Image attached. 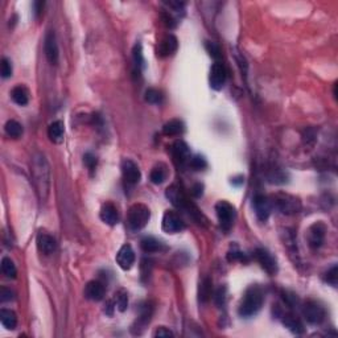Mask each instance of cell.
<instances>
[{"label":"cell","mask_w":338,"mask_h":338,"mask_svg":"<svg viewBox=\"0 0 338 338\" xmlns=\"http://www.w3.org/2000/svg\"><path fill=\"white\" fill-rule=\"evenodd\" d=\"M14 298V291H11L9 288H5V287H1V289H0V300H1V303H8V301H12Z\"/></svg>","instance_id":"f35d334b"},{"label":"cell","mask_w":338,"mask_h":338,"mask_svg":"<svg viewBox=\"0 0 338 338\" xmlns=\"http://www.w3.org/2000/svg\"><path fill=\"white\" fill-rule=\"evenodd\" d=\"M211 280L210 279H204L202 280V283L200 284V292H198V295H200V301H202V303H206L208 300L210 298V296H211Z\"/></svg>","instance_id":"4dcf8cb0"},{"label":"cell","mask_w":338,"mask_h":338,"mask_svg":"<svg viewBox=\"0 0 338 338\" xmlns=\"http://www.w3.org/2000/svg\"><path fill=\"white\" fill-rule=\"evenodd\" d=\"M215 211H217L221 229L223 232H230L236 217L235 208L232 204H229L227 201H219L218 204L215 205Z\"/></svg>","instance_id":"8992f818"},{"label":"cell","mask_w":338,"mask_h":338,"mask_svg":"<svg viewBox=\"0 0 338 338\" xmlns=\"http://www.w3.org/2000/svg\"><path fill=\"white\" fill-rule=\"evenodd\" d=\"M4 129L5 134L12 139H19L22 135V126L19 123L18 120H8V122L5 123Z\"/></svg>","instance_id":"83f0119b"},{"label":"cell","mask_w":338,"mask_h":338,"mask_svg":"<svg viewBox=\"0 0 338 338\" xmlns=\"http://www.w3.org/2000/svg\"><path fill=\"white\" fill-rule=\"evenodd\" d=\"M0 321H1V324H3L5 329L8 330L16 329V326H18V316L11 309H4L3 308L0 311Z\"/></svg>","instance_id":"cb8c5ba5"},{"label":"cell","mask_w":338,"mask_h":338,"mask_svg":"<svg viewBox=\"0 0 338 338\" xmlns=\"http://www.w3.org/2000/svg\"><path fill=\"white\" fill-rule=\"evenodd\" d=\"M114 305H115L114 301H108V303H107V307L105 308V312H106L108 316H112V313H114V308H115Z\"/></svg>","instance_id":"bcb514c9"},{"label":"cell","mask_w":338,"mask_h":338,"mask_svg":"<svg viewBox=\"0 0 338 338\" xmlns=\"http://www.w3.org/2000/svg\"><path fill=\"white\" fill-rule=\"evenodd\" d=\"M99 215H101V219H102L103 222L107 223V225H110V226H115L116 223L119 222V214H118V209H116L115 206H114L111 202H107V204L103 205Z\"/></svg>","instance_id":"d6986e66"},{"label":"cell","mask_w":338,"mask_h":338,"mask_svg":"<svg viewBox=\"0 0 338 338\" xmlns=\"http://www.w3.org/2000/svg\"><path fill=\"white\" fill-rule=\"evenodd\" d=\"M227 78V71L226 67L221 61H215L213 63V66L210 69V76H209V82L210 87L214 90H222L225 84H226Z\"/></svg>","instance_id":"ba28073f"},{"label":"cell","mask_w":338,"mask_h":338,"mask_svg":"<svg viewBox=\"0 0 338 338\" xmlns=\"http://www.w3.org/2000/svg\"><path fill=\"white\" fill-rule=\"evenodd\" d=\"M11 97H12V101L19 106H25V105H28V101H29L28 91L22 86L14 87L12 91H11Z\"/></svg>","instance_id":"4316f807"},{"label":"cell","mask_w":338,"mask_h":338,"mask_svg":"<svg viewBox=\"0 0 338 338\" xmlns=\"http://www.w3.org/2000/svg\"><path fill=\"white\" fill-rule=\"evenodd\" d=\"M84 164H86V167L89 168L90 172H94V169L97 167V157L94 155H91V153H86V155L84 156Z\"/></svg>","instance_id":"ab89813d"},{"label":"cell","mask_w":338,"mask_h":338,"mask_svg":"<svg viewBox=\"0 0 338 338\" xmlns=\"http://www.w3.org/2000/svg\"><path fill=\"white\" fill-rule=\"evenodd\" d=\"M254 256L256 259V262L262 266L264 271L270 274V275H275L277 272V263L276 259L272 256V254L266 249H256L254 253Z\"/></svg>","instance_id":"8fae6325"},{"label":"cell","mask_w":338,"mask_h":338,"mask_svg":"<svg viewBox=\"0 0 338 338\" xmlns=\"http://www.w3.org/2000/svg\"><path fill=\"white\" fill-rule=\"evenodd\" d=\"M31 176L36 193L40 201H45L50 190V169L45 156L36 152L31 157Z\"/></svg>","instance_id":"6da1fadb"},{"label":"cell","mask_w":338,"mask_h":338,"mask_svg":"<svg viewBox=\"0 0 338 338\" xmlns=\"http://www.w3.org/2000/svg\"><path fill=\"white\" fill-rule=\"evenodd\" d=\"M283 324L285 325V328H288L295 334H301L304 332L303 322L294 315H284L283 316Z\"/></svg>","instance_id":"484cf974"},{"label":"cell","mask_w":338,"mask_h":338,"mask_svg":"<svg viewBox=\"0 0 338 338\" xmlns=\"http://www.w3.org/2000/svg\"><path fill=\"white\" fill-rule=\"evenodd\" d=\"M337 280H338V267L337 266H333V267L328 270V272L325 274V281L329 283L330 285L333 287H337Z\"/></svg>","instance_id":"d590c367"},{"label":"cell","mask_w":338,"mask_h":338,"mask_svg":"<svg viewBox=\"0 0 338 338\" xmlns=\"http://www.w3.org/2000/svg\"><path fill=\"white\" fill-rule=\"evenodd\" d=\"M1 272H3L5 275V277H8V279H15L16 275H18L16 266H15V263L9 258L1 259Z\"/></svg>","instance_id":"f1b7e54d"},{"label":"cell","mask_w":338,"mask_h":338,"mask_svg":"<svg viewBox=\"0 0 338 338\" xmlns=\"http://www.w3.org/2000/svg\"><path fill=\"white\" fill-rule=\"evenodd\" d=\"M227 259H229L230 262H235V260H239V262L242 263L249 262L247 255H246L245 253L239 251V250H232V251H230V253L227 254Z\"/></svg>","instance_id":"8d00e7d4"},{"label":"cell","mask_w":338,"mask_h":338,"mask_svg":"<svg viewBox=\"0 0 338 338\" xmlns=\"http://www.w3.org/2000/svg\"><path fill=\"white\" fill-rule=\"evenodd\" d=\"M0 71H1V77L3 78H8V77L12 76V63H11L8 58H1Z\"/></svg>","instance_id":"74e56055"},{"label":"cell","mask_w":338,"mask_h":338,"mask_svg":"<svg viewBox=\"0 0 338 338\" xmlns=\"http://www.w3.org/2000/svg\"><path fill=\"white\" fill-rule=\"evenodd\" d=\"M206 49H208V52H209V54L213 58H219V56H221V50H219V46L217 44H214V42H206Z\"/></svg>","instance_id":"b9f144b4"},{"label":"cell","mask_w":338,"mask_h":338,"mask_svg":"<svg viewBox=\"0 0 338 338\" xmlns=\"http://www.w3.org/2000/svg\"><path fill=\"white\" fill-rule=\"evenodd\" d=\"M303 316L309 324L318 325L325 320L326 312H325V308L320 305L317 301L309 300V301L304 304Z\"/></svg>","instance_id":"52a82bcc"},{"label":"cell","mask_w":338,"mask_h":338,"mask_svg":"<svg viewBox=\"0 0 338 338\" xmlns=\"http://www.w3.org/2000/svg\"><path fill=\"white\" fill-rule=\"evenodd\" d=\"M174 334L172 330H169L168 328H165V326H160V328H157V329L155 330V333H153V337H159V338H167V337H173Z\"/></svg>","instance_id":"60d3db41"},{"label":"cell","mask_w":338,"mask_h":338,"mask_svg":"<svg viewBox=\"0 0 338 338\" xmlns=\"http://www.w3.org/2000/svg\"><path fill=\"white\" fill-rule=\"evenodd\" d=\"M232 183L234 184V185H242V184L245 183V177H242V176H239V177L232 178Z\"/></svg>","instance_id":"7dc6e473"},{"label":"cell","mask_w":338,"mask_h":338,"mask_svg":"<svg viewBox=\"0 0 338 338\" xmlns=\"http://www.w3.org/2000/svg\"><path fill=\"white\" fill-rule=\"evenodd\" d=\"M122 173H123V178L128 185H136L142 178V173L140 169L132 160H123L122 163Z\"/></svg>","instance_id":"5bb4252c"},{"label":"cell","mask_w":338,"mask_h":338,"mask_svg":"<svg viewBox=\"0 0 338 338\" xmlns=\"http://www.w3.org/2000/svg\"><path fill=\"white\" fill-rule=\"evenodd\" d=\"M225 295H226V289L225 288H219L218 291H217V294H215V301H217L218 305L225 303Z\"/></svg>","instance_id":"ee69618b"},{"label":"cell","mask_w":338,"mask_h":338,"mask_svg":"<svg viewBox=\"0 0 338 338\" xmlns=\"http://www.w3.org/2000/svg\"><path fill=\"white\" fill-rule=\"evenodd\" d=\"M272 206H275L281 214L285 215H292V214H297L301 210V201L297 197L292 196V194H287V193H279L274 197Z\"/></svg>","instance_id":"5b68a950"},{"label":"cell","mask_w":338,"mask_h":338,"mask_svg":"<svg viewBox=\"0 0 338 338\" xmlns=\"http://www.w3.org/2000/svg\"><path fill=\"white\" fill-rule=\"evenodd\" d=\"M263 303H264V296H263L262 289L253 285L246 291L245 296L240 300L238 313L242 317L255 316L262 309Z\"/></svg>","instance_id":"7a4b0ae2"},{"label":"cell","mask_w":338,"mask_h":338,"mask_svg":"<svg viewBox=\"0 0 338 338\" xmlns=\"http://www.w3.org/2000/svg\"><path fill=\"white\" fill-rule=\"evenodd\" d=\"M161 227H163V232H168V234H176V232H183L185 229V223L177 213L174 211H165L164 215H163V222H161Z\"/></svg>","instance_id":"9c48e42d"},{"label":"cell","mask_w":338,"mask_h":338,"mask_svg":"<svg viewBox=\"0 0 338 338\" xmlns=\"http://www.w3.org/2000/svg\"><path fill=\"white\" fill-rule=\"evenodd\" d=\"M191 194L196 197V198L202 196V194H204V185H202V184H196V185H193V188H191Z\"/></svg>","instance_id":"7bdbcfd3"},{"label":"cell","mask_w":338,"mask_h":338,"mask_svg":"<svg viewBox=\"0 0 338 338\" xmlns=\"http://www.w3.org/2000/svg\"><path fill=\"white\" fill-rule=\"evenodd\" d=\"M105 285L98 280L89 281L87 285L84 287V296L87 300H91V301H101L105 297Z\"/></svg>","instance_id":"e0dca14e"},{"label":"cell","mask_w":338,"mask_h":338,"mask_svg":"<svg viewBox=\"0 0 338 338\" xmlns=\"http://www.w3.org/2000/svg\"><path fill=\"white\" fill-rule=\"evenodd\" d=\"M188 165H189L193 170H204V169L208 167V163H206V160H205L202 156L194 155L191 156Z\"/></svg>","instance_id":"836d02e7"},{"label":"cell","mask_w":338,"mask_h":338,"mask_svg":"<svg viewBox=\"0 0 338 338\" xmlns=\"http://www.w3.org/2000/svg\"><path fill=\"white\" fill-rule=\"evenodd\" d=\"M163 99H164V97H163V94H161V91H159L157 89H148L147 91H146V101H147L148 103H152V105H160L161 102H163Z\"/></svg>","instance_id":"d6a6232c"},{"label":"cell","mask_w":338,"mask_h":338,"mask_svg":"<svg viewBox=\"0 0 338 338\" xmlns=\"http://www.w3.org/2000/svg\"><path fill=\"white\" fill-rule=\"evenodd\" d=\"M63 134H65V126L61 120H56L53 123H50L48 127V136L53 143L63 142Z\"/></svg>","instance_id":"7402d4cb"},{"label":"cell","mask_w":338,"mask_h":338,"mask_svg":"<svg viewBox=\"0 0 338 338\" xmlns=\"http://www.w3.org/2000/svg\"><path fill=\"white\" fill-rule=\"evenodd\" d=\"M165 196H167V198H168V200L172 202V205L176 206L177 209L187 210L188 213L191 214V217L194 219H197V221H198L197 217H201V218H202L200 210L197 209L196 206L191 204L190 201L188 200V197L185 196L183 189L178 188L177 185H170V187L167 189V191H165Z\"/></svg>","instance_id":"3957f363"},{"label":"cell","mask_w":338,"mask_h":338,"mask_svg":"<svg viewBox=\"0 0 338 338\" xmlns=\"http://www.w3.org/2000/svg\"><path fill=\"white\" fill-rule=\"evenodd\" d=\"M132 56H134L135 65H136L139 69H143V67H144V57H143L142 45L140 44L135 45L134 52H132Z\"/></svg>","instance_id":"e575fe53"},{"label":"cell","mask_w":338,"mask_h":338,"mask_svg":"<svg viewBox=\"0 0 338 338\" xmlns=\"http://www.w3.org/2000/svg\"><path fill=\"white\" fill-rule=\"evenodd\" d=\"M149 178H151V181L153 184L160 185V184L164 183L165 178H167V170H165V168H163V167H156V168L152 169L151 174H149Z\"/></svg>","instance_id":"1f68e13d"},{"label":"cell","mask_w":338,"mask_h":338,"mask_svg":"<svg viewBox=\"0 0 338 338\" xmlns=\"http://www.w3.org/2000/svg\"><path fill=\"white\" fill-rule=\"evenodd\" d=\"M36 243H37L39 251H40L41 254H45V255L53 254L56 247H57L56 239H54L52 235H49V234H45V232H41V234L37 235Z\"/></svg>","instance_id":"ac0fdd59"},{"label":"cell","mask_w":338,"mask_h":338,"mask_svg":"<svg viewBox=\"0 0 338 338\" xmlns=\"http://www.w3.org/2000/svg\"><path fill=\"white\" fill-rule=\"evenodd\" d=\"M44 50L45 56H46V60H48L52 65H56V63H58L60 52H58L57 40H56V36H54L53 32H48L46 36H45Z\"/></svg>","instance_id":"2e32d148"},{"label":"cell","mask_w":338,"mask_h":338,"mask_svg":"<svg viewBox=\"0 0 338 338\" xmlns=\"http://www.w3.org/2000/svg\"><path fill=\"white\" fill-rule=\"evenodd\" d=\"M114 303H115L116 309L119 312H125L128 307V295L126 292L125 289H119L115 294V297H114Z\"/></svg>","instance_id":"f546056e"},{"label":"cell","mask_w":338,"mask_h":338,"mask_svg":"<svg viewBox=\"0 0 338 338\" xmlns=\"http://www.w3.org/2000/svg\"><path fill=\"white\" fill-rule=\"evenodd\" d=\"M140 247L144 253L152 254V253H159L161 250L164 249V246L161 243L160 240H157L153 236H146L143 238L142 242H140Z\"/></svg>","instance_id":"d4e9b609"},{"label":"cell","mask_w":338,"mask_h":338,"mask_svg":"<svg viewBox=\"0 0 338 338\" xmlns=\"http://www.w3.org/2000/svg\"><path fill=\"white\" fill-rule=\"evenodd\" d=\"M35 14L36 16H39V15L41 14V11H42V8H44V1H36L35 4Z\"/></svg>","instance_id":"f6af8a7d"},{"label":"cell","mask_w":338,"mask_h":338,"mask_svg":"<svg viewBox=\"0 0 338 338\" xmlns=\"http://www.w3.org/2000/svg\"><path fill=\"white\" fill-rule=\"evenodd\" d=\"M325 232H326V227L324 223L316 222L313 223L307 232L308 245L311 246L312 249H320L325 240Z\"/></svg>","instance_id":"7c38bea8"},{"label":"cell","mask_w":338,"mask_h":338,"mask_svg":"<svg viewBox=\"0 0 338 338\" xmlns=\"http://www.w3.org/2000/svg\"><path fill=\"white\" fill-rule=\"evenodd\" d=\"M184 129H185V125L183 120L172 119L165 123L163 127V132L167 136H177V135L183 134Z\"/></svg>","instance_id":"603a6c76"},{"label":"cell","mask_w":338,"mask_h":338,"mask_svg":"<svg viewBox=\"0 0 338 338\" xmlns=\"http://www.w3.org/2000/svg\"><path fill=\"white\" fill-rule=\"evenodd\" d=\"M176 50H177V39L173 35H169L161 41L157 52L160 57H168L170 54H173Z\"/></svg>","instance_id":"ffe728a7"},{"label":"cell","mask_w":338,"mask_h":338,"mask_svg":"<svg viewBox=\"0 0 338 338\" xmlns=\"http://www.w3.org/2000/svg\"><path fill=\"white\" fill-rule=\"evenodd\" d=\"M172 156H173L174 163L180 167H185L187 164H189V160H190V149L188 147V144L183 140H177L172 146Z\"/></svg>","instance_id":"4fadbf2b"},{"label":"cell","mask_w":338,"mask_h":338,"mask_svg":"<svg viewBox=\"0 0 338 338\" xmlns=\"http://www.w3.org/2000/svg\"><path fill=\"white\" fill-rule=\"evenodd\" d=\"M149 218H151V211L147 206L143 204H135L129 208L127 214V223L131 230L138 232L142 230L143 227H146Z\"/></svg>","instance_id":"277c9868"},{"label":"cell","mask_w":338,"mask_h":338,"mask_svg":"<svg viewBox=\"0 0 338 338\" xmlns=\"http://www.w3.org/2000/svg\"><path fill=\"white\" fill-rule=\"evenodd\" d=\"M152 312H153V308H152L149 304H146V305L142 308L140 316H139L138 321H136V326H138V328L132 329V333L134 334L142 333L143 330H144V326H146L147 324H149V321H151Z\"/></svg>","instance_id":"44dd1931"},{"label":"cell","mask_w":338,"mask_h":338,"mask_svg":"<svg viewBox=\"0 0 338 338\" xmlns=\"http://www.w3.org/2000/svg\"><path fill=\"white\" fill-rule=\"evenodd\" d=\"M254 210H255V214L260 222H266L270 215H271L272 210V202L268 197L263 196V194H256L254 197L253 200Z\"/></svg>","instance_id":"30bf717a"},{"label":"cell","mask_w":338,"mask_h":338,"mask_svg":"<svg viewBox=\"0 0 338 338\" xmlns=\"http://www.w3.org/2000/svg\"><path fill=\"white\" fill-rule=\"evenodd\" d=\"M116 263L125 271H128L132 268L135 263V253L131 246L125 245L120 247V250L116 254Z\"/></svg>","instance_id":"9a60e30c"}]
</instances>
